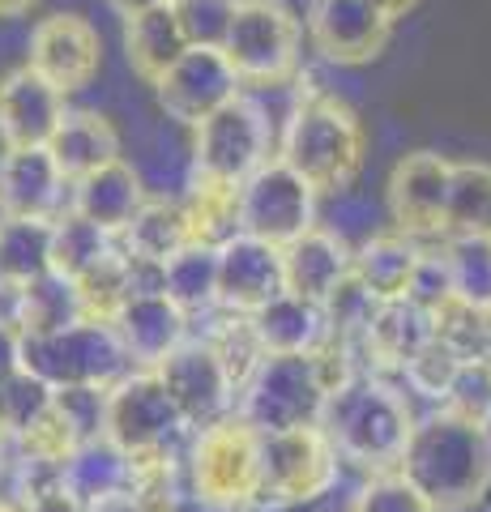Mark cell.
I'll return each mask as SVG.
<instances>
[{"label": "cell", "instance_id": "6da1fadb", "mask_svg": "<svg viewBox=\"0 0 491 512\" xmlns=\"http://www.w3.org/2000/svg\"><path fill=\"white\" fill-rule=\"evenodd\" d=\"M398 474L432 504V512L479 508L491 487V427L445 406L432 410L410 431Z\"/></svg>", "mask_w": 491, "mask_h": 512}, {"label": "cell", "instance_id": "7a4b0ae2", "mask_svg": "<svg viewBox=\"0 0 491 512\" xmlns=\"http://www.w3.org/2000/svg\"><path fill=\"white\" fill-rule=\"evenodd\" d=\"M316 427L334 444L342 466H355L363 474H389L402 461V448L415 431V414H410L406 393H398L393 384L380 376H355L346 389L325 397Z\"/></svg>", "mask_w": 491, "mask_h": 512}, {"label": "cell", "instance_id": "3957f363", "mask_svg": "<svg viewBox=\"0 0 491 512\" xmlns=\"http://www.w3.org/2000/svg\"><path fill=\"white\" fill-rule=\"evenodd\" d=\"M363 124L355 111L325 90H308L287 116L278 158L304 180L316 197H342L363 171Z\"/></svg>", "mask_w": 491, "mask_h": 512}, {"label": "cell", "instance_id": "277c9868", "mask_svg": "<svg viewBox=\"0 0 491 512\" xmlns=\"http://www.w3.org/2000/svg\"><path fill=\"white\" fill-rule=\"evenodd\" d=\"M184 491L197 508L252 512L261 504V431L235 410L197 427L184 444Z\"/></svg>", "mask_w": 491, "mask_h": 512}, {"label": "cell", "instance_id": "5b68a950", "mask_svg": "<svg viewBox=\"0 0 491 512\" xmlns=\"http://www.w3.org/2000/svg\"><path fill=\"white\" fill-rule=\"evenodd\" d=\"M22 372L39 376L47 389H112L133 372V363L112 325L77 320L47 338H22Z\"/></svg>", "mask_w": 491, "mask_h": 512}, {"label": "cell", "instance_id": "8992f818", "mask_svg": "<svg viewBox=\"0 0 491 512\" xmlns=\"http://www.w3.org/2000/svg\"><path fill=\"white\" fill-rule=\"evenodd\" d=\"M188 436H193V427L184 423V414L154 372H129L107 389L103 440L116 444L124 457L184 453Z\"/></svg>", "mask_w": 491, "mask_h": 512}, {"label": "cell", "instance_id": "52a82bcc", "mask_svg": "<svg viewBox=\"0 0 491 512\" xmlns=\"http://www.w3.org/2000/svg\"><path fill=\"white\" fill-rule=\"evenodd\" d=\"M269 158H274V124H269V111L248 94L193 128V175L201 180L240 188Z\"/></svg>", "mask_w": 491, "mask_h": 512}, {"label": "cell", "instance_id": "ba28073f", "mask_svg": "<svg viewBox=\"0 0 491 512\" xmlns=\"http://www.w3.org/2000/svg\"><path fill=\"white\" fill-rule=\"evenodd\" d=\"M338 478L342 461L316 423L261 436V504H325Z\"/></svg>", "mask_w": 491, "mask_h": 512}, {"label": "cell", "instance_id": "9c48e42d", "mask_svg": "<svg viewBox=\"0 0 491 512\" xmlns=\"http://www.w3.org/2000/svg\"><path fill=\"white\" fill-rule=\"evenodd\" d=\"M321 406L325 389L316 380L308 355H269L244 389L235 393V414L248 427H257L261 436L321 423Z\"/></svg>", "mask_w": 491, "mask_h": 512}, {"label": "cell", "instance_id": "30bf717a", "mask_svg": "<svg viewBox=\"0 0 491 512\" xmlns=\"http://www.w3.org/2000/svg\"><path fill=\"white\" fill-rule=\"evenodd\" d=\"M223 56L244 86H282L299 69V22L278 0H240Z\"/></svg>", "mask_w": 491, "mask_h": 512}, {"label": "cell", "instance_id": "8fae6325", "mask_svg": "<svg viewBox=\"0 0 491 512\" xmlns=\"http://www.w3.org/2000/svg\"><path fill=\"white\" fill-rule=\"evenodd\" d=\"M316 227V192L274 154L240 184V235L287 248Z\"/></svg>", "mask_w": 491, "mask_h": 512}, {"label": "cell", "instance_id": "7c38bea8", "mask_svg": "<svg viewBox=\"0 0 491 512\" xmlns=\"http://www.w3.org/2000/svg\"><path fill=\"white\" fill-rule=\"evenodd\" d=\"M240 94H244V82L235 77L227 56L214 52V47H188L154 82V99L163 107V116L184 128L205 124L214 111H223Z\"/></svg>", "mask_w": 491, "mask_h": 512}, {"label": "cell", "instance_id": "4fadbf2b", "mask_svg": "<svg viewBox=\"0 0 491 512\" xmlns=\"http://www.w3.org/2000/svg\"><path fill=\"white\" fill-rule=\"evenodd\" d=\"M449 184L453 163L432 150H415L398 158L389 175V214L393 227L402 235L419 239V244H436L445 239V214H449Z\"/></svg>", "mask_w": 491, "mask_h": 512}, {"label": "cell", "instance_id": "5bb4252c", "mask_svg": "<svg viewBox=\"0 0 491 512\" xmlns=\"http://www.w3.org/2000/svg\"><path fill=\"white\" fill-rule=\"evenodd\" d=\"M26 64L60 94L86 90L103 69V39L82 13H52L30 30Z\"/></svg>", "mask_w": 491, "mask_h": 512}, {"label": "cell", "instance_id": "9a60e30c", "mask_svg": "<svg viewBox=\"0 0 491 512\" xmlns=\"http://www.w3.org/2000/svg\"><path fill=\"white\" fill-rule=\"evenodd\" d=\"M154 376L163 380V389L171 393V402H176V410L193 431L227 419L235 410V384L227 380L223 363H218L205 338H184L154 367Z\"/></svg>", "mask_w": 491, "mask_h": 512}, {"label": "cell", "instance_id": "2e32d148", "mask_svg": "<svg viewBox=\"0 0 491 512\" xmlns=\"http://www.w3.org/2000/svg\"><path fill=\"white\" fill-rule=\"evenodd\" d=\"M393 22L368 0H308V39L329 64H368L385 52Z\"/></svg>", "mask_w": 491, "mask_h": 512}, {"label": "cell", "instance_id": "e0dca14e", "mask_svg": "<svg viewBox=\"0 0 491 512\" xmlns=\"http://www.w3.org/2000/svg\"><path fill=\"white\" fill-rule=\"evenodd\" d=\"M65 111V94L47 86L30 64H18L0 77V141H5V150H47Z\"/></svg>", "mask_w": 491, "mask_h": 512}, {"label": "cell", "instance_id": "ac0fdd59", "mask_svg": "<svg viewBox=\"0 0 491 512\" xmlns=\"http://www.w3.org/2000/svg\"><path fill=\"white\" fill-rule=\"evenodd\" d=\"M282 286V252L248 235H231L218 248V308L235 316L261 312L269 299H278Z\"/></svg>", "mask_w": 491, "mask_h": 512}, {"label": "cell", "instance_id": "d6986e66", "mask_svg": "<svg viewBox=\"0 0 491 512\" xmlns=\"http://www.w3.org/2000/svg\"><path fill=\"white\" fill-rule=\"evenodd\" d=\"M112 329L133 372H154L188 338V316L167 295H129L116 308Z\"/></svg>", "mask_w": 491, "mask_h": 512}, {"label": "cell", "instance_id": "ffe728a7", "mask_svg": "<svg viewBox=\"0 0 491 512\" xmlns=\"http://www.w3.org/2000/svg\"><path fill=\"white\" fill-rule=\"evenodd\" d=\"M436 338V316L432 308H423L415 299H389L380 303L372 325L359 338V355H363V372L380 376V372H402V367L419 355V350Z\"/></svg>", "mask_w": 491, "mask_h": 512}, {"label": "cell", "instance_id": "44dd1931", "mask_svg": "<svg viewBox=\"0 0 491 512\" xmlns=\"http://www.w3.org/2000/svg\"><path fill=\"white\" fill-rule=\"evenodd\" d=\"M73 184L60 175L47 150H5L0 154V218H60L65 192Z\"/></svg>", "mask_w": 491, "mask_h": 512}, {"label": "cell", "instance_id": "7402d4cb", "mask_svg": "<svg viewBox=\"0 0 491 512\" xmlns=\"http://www.w3.org/2000/svg\"><path fill=\"white\" fill-rule=\"evenodd\" d=\"M351 274V244L334 227H316L282 248V286L295 299L325 303V295Z\"/></svg>", "mask_w": 491, "mask_h": 512}, {"label": "cell", "instance_id": "603a6c76", "mask_svg": "<svg viewBox=\"0 0 491 512\" xmlns=\"http://www.w3.org/2000/svg\"><path fill=\"white\" fill-rule=\"evenodd\" d=\"M141 205H146V184H141L137 167H129L124 158L90 171L86 180L69 188V214L86 218L90 227H99L112 239H120V231L129 227Z\"/></svg>", "mask_w": 491, "mask_h": 512}, {"label": "cell", "instance_id": "cb8c5ba5", "mask_svg": "<svg viewBox=\"0 0 491 512\" xmlns=\"http://www.w3.org/2000/svg\"><path fill=\"white\" fill-rule=\"evenodd\" d=\"M47 154H52L60 175H65L69 184H77V180H86L90 171L116 163L120 133H116L112 120L99 116V111H65L56 137L47 141Z\"/></svg>", "mask_w": 491, "mask_h": 512}, {"label": "cell", "instance_id": "d4e9b609", "mask_svg": "<svg viewBox=\"0 0 491 512\" xmlns=\"http://www.w3.org/2000/svg\"><path fill=\"white\" fill-rule=\"evenodd\" d=\"M423 256V244L402 231H385V235H368L359 248H351V274L368 286V291L389 303V299H406L415 265Z\"/></svg>", "mask_w": 491, "mask_h": 512}, {"label": "cell", "instance_id": "484cf974", "mask_svg": "<svg viewBox=\"0 0 491 512\" xmlns=\"http://www.w3.org/2000/svg\"><path fill=\"white\" fill-rule=\"evenodd\" d=\"M252 333L269 355H308L316 350V342L325 338V312L321 303H308V299H295L282 291L278 299H269L261 312H252Z\"/></svg>", "mask_w": 491, "mask_h": 512}, {"label": "cell", "instance_id": "4316f807", "mask_svg": "<svg viewBox=\"0 0 491 512\" xmlns=\"http://www.w3.org/2000/svg\"><path fill=\"white\" fill-rule=\"evenodd\" d=\"M188 52V43L180 35L176 18H171V5L163 9H146L137 18H124V56H129V69L141 82H158L171 64Z\"/></svg>", "mask_w": 491, "mask_h": 512}, {"label": "cell", "instance_id": "83f0119b", "mask_svg": "<svg viewBox=\"0 0 491 512\" xmlns=\"http://www.w3.org/2000/svg\"><path fill=\"white\" fill-rule=\"evenodd\" d=\"M116 244L133 256V261H146V265H167L180 248H188V218H184V205L180 201H158L146 197V205L133 214V222L120 231Z\"/></svg>", "mask_w": 491, "mask_h": 512}, {"label": "cell", "instance_id": "f1b7e54d", "mask_svg": "<svg viewBox=\"0 0 491 512\" xmlns=\"http://www.w3.org/2000/svg\"><path fill=\"white\" fill-rule=\"evenodd\" d=\"M86 320L82 312V295H77V282L47 269L43 278L22 286V308H18V333L22 338H47V333H60Z\"/></svg>", "mask_w": 491, "mask_h": 512}, {"label": "cell", "instance_id": "f546056e", "mask_svg": "<svg viewBox=\"0 0 491 512\" xmlns=\"http://www.w3.org/2000/svg\"><path fill=\"white\" fill-rule=\"evenodd\" d=\"M163 295L184 316L218 312V248L188 244L163 265Z\"/></svg>", "mask_w": 491, "mask_h": 512}, {"label": "cell", "instance_id": "4dcf8cb0", "mask_svg": "<svg viewBox=\"0 0 491 512\" xmlns=\"http://www.w3.org/2000/svg\"><path fill=\"white\" fill-rule=\"evenodd\" d=\"M184 218H188V239L193 244L223 248L231 235H240V188L188 175Z\"/></svg>", "mask_w": 491, "mask_h": 512}, {"label": "cell", "instance_id": "1f68e13d", "mask_svg": "<svg viewBox=\"0 0 491 512\" xmlns=\"http://www.w3.org/2000/svg\"><path fill=\"white\" fill-rule=\"evenodd\" d=\"M449 265V291L453 303L491 316V239L487 235H449L440 239Z\"/></svg>", "mask_w": 491, "mask_h": 512}, {"label": "cell", "instance_id": "d6a6232c", "mask_svg": "<svg viewBox=\"0 0 491 512\" xmlns=\"http://www.w3.org/2000/svg\"><path fill=\"white\" fill-rule=\"evenodd\" d=\"M52 269V222L47 218H0V278L35 282Z\"/></svg>", "mask_w": 491, "mask_h": 512}, {"label": "cell", "instance_id": "836d02e7", "mask_svg": "<svg viewBox=\"0 0 491 512\" xmlns=\"http://www.w3.org/2000/svg\"><path fill=\"white\" fill-rule=\"evenodd\" d=\"M449 235H487L491 239V167L487 163H453L445 239Z\"/></svg>", "mask_w": 491, "mask_h": 512}, {"label": "cell", "instance_id": "e575fe53", "mask_svg": "<svg viewBox=\"0 0 491 512\" xmlns=\"http://www.w3.org/2000/svg\"><path fill=\"white\" fill-rule=\"evenodd\" d=\"M112 248H116V239L103 235L99 227H90L86 218H77L69 210L60 218H52V269L56 274H65V278L77 282L86 269L99 265Z\"/></svg>", "mask_w": 491, "mask_h": 512}, {"label": "cell", "instance_id": "d590c367", "mask_svg": "<svg viewBox=\"0 0 491 512\" xmlns=\"http://www.w3.org/2000/svg\"><path fill=\"white\" fill-rule=\"evenodd\" d=\"M218 312H223V308H218ZM205 342H210L218 363H223V372L235 384V393H240L244 384L252 380V372L265 363V350L257 342V333H252V320L248 316L223 312V316H218V325L205 333Z\"/></svg>", "mask_w": 491, "mask_h": 512}, {"label": "cell", "instance_id": "8d00e7d4", "mask_svg": "<svg viewBox=\"0 0 491 512\" xmlns=\"http://www.w3.org/2000/svg\"><path fill=\"white\" fill-rule=\"evenodd\" d=\"M235 9H240V0H171V18H176L184 43L214 47V52H223Z\"/></svg>", "mask_w": 491, "mask_h": 512}, {"label": "cell", "instance_id": "74e56055", "mask_svg": "<svg viewBox=\"0 0 491 512\" xmlns=\"http://www.w3.org/2000/svg\"><path fill=\"white\" fill-rule=\"evenodd\" d=\"M47 410H52V389L39 376L13 372L9 380H0V440L22 436Z\"/></svg>", "mask_w": 491, "mask_h": 512}, {"label": "cell", "instance_id": "f35d334b", "mask_svg": "<svg viewBox=\"0 0 491 512\" xmlns=\"http://www.w3.org/2000/svg\"><path fill=\"white\" fill-rule=\"evenodd\" d=\"M462 363H466V359L457 355V350H449L445 342L432 338L415 359L402 367V380H406L419 397H427V402H440V406H445L449 384H453V376H457V367H462Z\"/></svg>", "mask_w": 491, "mask_h": 512}, {"label": "cell", "instance_id": "ab89813d", "mask_svg": "<svg viewBox=\"0 0 491 512\" xmlns=\"http://www.w3.org/2000/svg\"><path fill=\"white\" fill-rule=\"evenodd\" d=\"M346 512H432V504H427L398 470H389V474L363 478L355 500L346 504Z\"/></svg>", "mask_w": 491, "mask_h": 512}, {"label": "cell", "instance_id": "60d3db41", "mask_svg": "<svg viewBox=\"0 0 491 512\" xmlns=\"http://www.w3.org/2000/svg\"><path fill=\"white\" fill-rule=\"evenodd\" d=\"M445 410L462 414L470 423L491 427V359L479 355V359H466L457 367L449 397H445Z\"/></svg>", "mask_w": 491, "mask_h": 512}, {"label": "cell", "instance_id": "b9f144b4", "mask_svg": "<svg viewBox=\"0 0 491 512\" xmlns=\"http://www.w3.org/2000/svg\"><path fill=\"white\" fill-rule=\"evenodd\" d=\"M52 406L65 419L82 444L103 440V423H107V389H52Z\"/></svg>", "mask_w": 491, "mask_h": 512}, {"label": "cell", "instance_id": "7bdbcfd3", "mask_svg": "<svg viewBox=\"0 0 491 512\" xmlns=\"http://www.w3.org/2000/svg\"><path fill=\"white\" fill-rule=\"evenodd\" d=\"M13 372H22V333L0 325V380H9Z\"/></svg>", "mask_w": 491, "mask_h": 512}, {"label": "cell", "instance_id": "ee69618b", "mask_svg": "<svg viewBox=\"0 0 491 512\" xmlns=\"http://www.w3.org/2000/svg\"><path fill=\"white\" fill-rule=\"evenodd\" d=\"M120 18H137V13H146V9H163V5H171V0H107Z\"/></svg>", "mask_w": 491, "mask_h": 512}, {"label": "cell", "instance_id": "f6af8a7d", "mask_svg": "<svg viewBox=\"0 0 491 512\" xmlns=\"http://www.w3.org/2000/svg\"><path fill=\"white\" fill-rule=\"evenodd\" d=\"M368 5H372V9H380V13H385L389 22H398V18H406V13L419 5V0H368Z\"/></svg>", "mask_w": 491, "mask_h": 512}, {"label": "cell", "instance_id": "bcb514c9", "mask_svg": "<svg viewBox=\"0 0 491 512\" xmlns=\"http://www.w3.org/2000/svg\"><path fill=\"white\" fill-rule=\"evenodd\" d=\"M252 512H329V500L325 504H261Z\"/></svg>", "mask_w": 491, "mask_h": 512}, {"label": "cell", "instance_id": "7dc6e473", "mask_svg": "<svg viewBox=\"0 0 491 512\" xmlns=\"http://www.w3.org/2000/svg\"><path fill=\"white\" fill-rule=\"evenodd\" d=\"M30 5H39V0H0V18H22Z\"/></svg>", "mask_w": 491, "mask_h": 512}, {"label": "cell", "instance_id": "c3c4849f", "mask_svg": "<svg viewBox=\"0 0 491 512\" xmlns=\"http://www.w3.org/2000/svg\"><path fill=\"white\" fill-rule=\"evenodd\" d=\"M0 512H26V504L18 495H0Z\"/></svg>", "mask_w": 491, "mask_h": 512}, {"label": "cell", "instance_id": "681fc988", "mask_svg": "<svg viewBox=\"0 0 491 512\" xmlns=\"http://www.w3.org/2000/svg\"><path fill=\"white\" fill-rule=\"evenodd\" d=\"M483 512H491V487H487V495H483V504H479Z\"/></svg>", "mask_w": 491, "mask_h": 512}, {"label": "cell", "instance_id": "f907efd6", "mask_svg": "<svg viewBox=\"0 0 491 512\" xmlns=\"http://www.w3.org/2000/svg\"><path fill=\"white\" fill-rule=\"evenodd\" d=\"M5 444H9V440H0V466H5Z\"/></svg>", "mask_w": 491, "mask_h": 512}, {"label": "cell", "instance_id": "816d5d0a", "mask_svg": "<svg viewBox=\"0 0 491 512\" xmlns=\"http://www.w3.org/2000/svg\"><path fill=\"white\" fill-rule=\"evenodd\" d=\"M201 512H223V508H201Z\"/></svg>", "mask_w": 491, "mask_h": 512}, {"label": "cell", "instance_id": "f5cc1de1", "mask_svg": "<svg viewBox=\"0 0 491 512\" xmlns=\"http://www.w3.org/2000/svg\"><path fill=\"white\" fill-rule=\"evenodd\" d=\"M0 282H5V278H0Z\"/></svg>", "mask_w": 491, "mask_h": 512}]
</instances>
